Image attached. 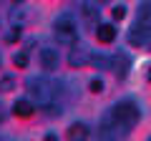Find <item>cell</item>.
I'll return each instance as SVG.
<instances>
[{"label":"cell","instance_id":"20","mask_svg":"<svg viewBox=\"0 0 151 141\" xmlns=\"http://www.w3.org/2000/svg\"><path fill=\"white\" fill-rule=\"evenodd\" d=\"M149 81H151V68H149Z\"/></svg>","mask_w":151,"mask_h":141},{"label":"cell","instance_id":"4","mask_svg":"<svg viewBox=\"0 0 151 141\" xmlns=\"http://www.w3.org/2000/svg\"><path fill=\"white\" fill-rule=\"evenodd\" d=\"M151 38V15H136V23L131 25L129 43L131 45H144Z\"/></svg>","mask_w":151,"mask_h":141},{"label":"cell","instance_id":"3","mask_svg":"<svg viewBox=\"0 0 151 141\" xmlns=\"http://www.w3.org/2000/svg\"><path fill=\"white\" fill-rule=\"evenodd\" d=\"M111 116H113V121L121 126V129H126L129 131L131 126H136L139 124V119H141V111H139V106H136L134 101H121V103H116L111 109Z\"/></svg>","mask_w":151,"mask_h":141},{"label":"cell","instance_id":"16","mask_svg":"<svg viewBox=\"0 0 151 141\" xmlns=\"http://www.w3.org/2000/svg\"><path fill=\"white\" fill-rule=\"evenodd\" d=\"M111 15H113V20H121V18L126 15V5H116V8L111 10Z\"/></svg>","mask_w":151,"mask_h":141},{"label":"cell","instance_id":"14","mask_svg":"<svg viewBox=\"0 0 151 141\" xmlns=\"http://www.w3.org/2000/svg\"><path fill=\"white\" fill-rule=\"evenodd\" d=\"M91 63L96 65V68H111V58H106V55H101V53H96L91 58Z\"/></svg>","mask_w":151,"mask_h":141},{"label":"cell","instance_id":"6","mask_svg":"<svg viewBox=\"0 0 151 141\" xmlns=\"http://www.w3.org/2000/svg\"><path fill=\"white\" fill-rule=\"evenodd\" d=\"M111 68H113V73L119 78H126V73L131 70V58H129V53H116L111 58Z\"/></svg>","mask_w":151,"mask_h":141},{"label":"cell","instance_id":"1","mask_svg":"<svg viewBox=\"0 0 151 141\" xmlns=\"http://www.w3.org/2000/svg\"><path fill=\"white\" fill-rule=\"evenodd\" d=\"M28 93L35 101V106H43V109L53 103V96H55L53 83L48 78H43V76H30L28 78Z\"/></svg>","mask_w":151,"mask_h":141},{"label":"cell","instance_id":"11","mask_svg":"<svg viewBox=\"0 0 151 141\" xmlns=\"http://www.w3.org/2000/svg\"><path fill=\"white\" fill-rule=\"evenodd\" d=\"M88 60V50H83V48H78V50H73V53L68 55V63L73 65V68H81L83 63Z\"/></svg>","mask_w":151,"mask_h":141},{"label":"cell","instance_id":"8","mask_svg":"<svg viewBox=\"0 0 151 141\" xmlns=\"http://www.w3.org/2000/svg\"><path fill=\"white\" fill-rule=\"evenodd\" d=\"M81 18L88 23V25H96V23H98V5H96V0L81 5Z\"/></svg>","mask_w":151,"mask_h":141},{"label":"cell","instance_id":"12","mask_svg":"<svg viewBox=\"0 0 151 141\" xmlns=\"http://www.w3.org/2000/svg\"><path fill=\"white\" fill-rule=\"evenodd\" d=\"M68 139H88V126L86 124H73L68 129Z\"/></svg>","mask_w":151,"mask_h":141},{"label":"cell","instance_id":"19","mask_svg":"<svg viewBox=\"0 0 151 141\" xmlns=\"http://www.w3.org/2000/svg\"><path fill=\"white\" fill-rule=\"evenodd\" d=\"M5 119V106H3V103H0V121Z\"/></svg>","mask_w":151,"mask_h":141},{"label":"cell","instance_id":"7","mask_svg":"<svg viewBox=\"0 0 151 141\" xmlns=\"http://www.w3.org/2000/svg\"><path fill=\"white\" fill-rule=\"evenodd\" d=\"M40 65H43L45 70H55V68H58V50L43 48V50H40Z\"/></svg>","mask_w":151,"mask_h":141},{"label":"cell","instance_id":"10","mask_svg":"<svg viewBox=\"0 0 151 141\" xmlns=\"http://www.w3.org/2000/svg\"><path fill=\"white\" fill-rule=\"evenodd\" d=\"M33 111H35V109H33V103H30V101H25V98H18V101L13 103V114L20 116V119H28Z\"/></svg>","mask_w":151,"mask_h":141},{"label":"cell","instance_id":"15","mask_svg":"<svg viewBox=\"0 0 151 141\" xmlns=\"http://www.w3.org/2000/svg\"><path fill=\"white\" fill-rule=\"evenodd\" d=\"M13 63H15L18 68H25L28 65V53H15L13 55Z\"/></svg>","mask_w":151,"mask_h":141},{"label":"cell","instance_id":"21","mask_svg":"<svg viewBox=\"0 0 151 141\" xmlns=\"http://www.w3.org/2000/svg\"><path fill=\"white\" fill-rule=\"evenodd\" d=\"M96 3H106V0H96Z\"/></svg>","mask_w":151,"mask_h":141},{"label":"cell","instance_id":"2","mask_svg":"<svg viewBox=\"0 0 151 141\" xmlns=\"http://www.w3.org/2000/svg\"><path fill=\"white\" fill-rule=\"evenodd\" d=\"M53 35H55V40L63 43V45L76 43V38H78V25H76V18L70 15V13H60L53 20Z\"/></svg>","mask_w":151,"mask_h":141},{"label":"cell","instance_id":"18","mask_svg":"<svg viewBox=\"0 0 151 141\" xmlns=\"http://www.w3.org/2000/svg\"><path fill=\"white\" fill-rule=\"evenodd\" d=\"M5 40H8V43H15V40H20V28L15 25L10 33H8V38H5Z\"/></svg>","mask_w":151,"mask_h":141},{"label":"cell","instance_id":"13","mask_svg":"<svg viewBox=\"0 0 151 141\" xmlns=\"http://www.w3.org/2000/svg\"><path fill=\"white\" fill-rule=\"evenodd\" d=\"M0 91H3V93L15 91V76H3V78H0Z\"/></svg>","mask_w":151,"mask_h":141},{"label":"cell","instance_id":"5","mask_svg":"<svg viewBox=\"0 0 151 141\" xmlns=\"http://www.w3.org/2000/svg\"><path fill=\"white\" fill-rule=\"evenodd\" d=\"M126 129H121L116 121H113L111 111H108L106 116H101V124H98V136L101 139H116V136H124Z\"/></svg>","mask_w":151,"mask_h":141},{"label":"cell","instance_id":"17","mask_svg":"<svg viewBox=\"0 0 151 141\" xmlns=\"http://www.w3.org/2000/svg\"><path fill=\"white\" fill-rule=\"evenodd\" d=\"M88 86H91V91H93V93H103V81H101V78H93Z\"/></svg>","mask_w":151,"mask_h":141},{"label":"cell","instance_id":"9","mask_svg":"<svg viewBox=\"0 0 151 141\" xmlns=\"http://www.w3.org/2000/svg\"><path fill=\"white\" fill-rule=\"evenodd\" d=\"M96 38H98V43H113L116 40V28L111 23H103V25L96 28Z\"/></svg>","mask_w":151,"mask_h":141}]
</instances>
